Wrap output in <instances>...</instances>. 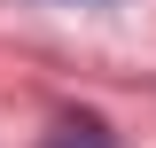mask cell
<instances>
[{
	"label": "cell",
	"mask_w": 156,
	"mask_h": 148,
	"mask_svg": "<svg viewBox=\"0 0 156 148\" xmlns=\"http://www.w3.org/2000/svg\"><path fill=\"white\" fill-rule=\"evenodd\" d=\"M47 148H109V132H101L94 117H62V125L47 132Z\"/></svg>",
	"instance_id": "6da1fadb"
}]
</instances>
